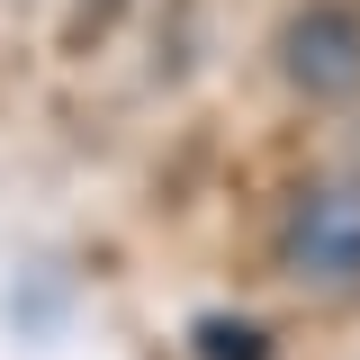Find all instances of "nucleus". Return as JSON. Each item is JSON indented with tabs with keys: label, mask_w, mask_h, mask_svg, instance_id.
<instances>
[{
	"label": "nucleus",
	"mask_w": 360,
	"mask_h": 360,
	"mask_svg": "<svg viewBox=\"0 0 360 360\" xmlns=\"http://www.w3.org/2000/svg\"><path fill=\"white\" fill-rule=\"evenodd\" d=\"M189 352L198 360H270V333L234 324V315H198V324H189Z\"/></svg>",
	"instance_id": "3"
},
{
	"label": "nucleus",
	"mask_w": 360,
	"mask_h": 360,
	"mask_svg": "<svg viewBox=\"0 0 360 360\" xmlns=\"http://www.w3.org/2000/svg\"><path fill=\"white\" fill-rule=\"evenodd\" d=\"M279 72L297 99H352L360 90V9L342 0H315L279 27Z\"/></svg>",
	"instance_id": "2"
},
{
	"label": "nucleus",
	"mask_w": 360,
	"mask_h": 360,
	"mask_svg": "<svg viewBox=\"0 0 360 360\" xmlns=\"http://www.w3.org/2000/svg\"><path fill=\"white\" fill-rule=\"evenodd\" d=\"M279 262L307 288H360V172H324L288 198Z\"/></svg>",
	"instance_id": "1"
}]
</instances>
